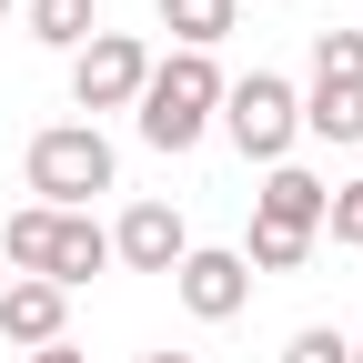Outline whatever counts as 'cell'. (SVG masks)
I'll return each mask as SVG.
<instances>
[{
  "label": "cell",
  "mask_w": 363,
  "mask_h": 363,
  "mask_svg": "<svg viewBox=\"0 0 363 363\" xmlns=\"http://www.w3.org/2000/svg\"><path fill=\"white\" fill-rule=\"evenodd\" d=\"M323 202H333V182H313L303 162H272L262 192H252V222H272V233H313V242H323Z\"/></svg>",
  "instance_id": "ba28073f"
},
{
  "label": "cell",
  "mask_w": 363,
  "mask_h": 363,
  "mask_svg": "<svg viewBox=\"0 0 363 363\" xmlns=\"http://www.w3.org/2000/svg\"><path fill=\"white\" fill-rule=\"evenodd\" d=\"M30 363H91V353H81V343H40Z\"/></svg>",
  "instance_id": "e0dca14e"
},
{
  "label": "cell",
  "mask_w": 363,
  "mask_h": 363,
  "mask_svg": "<svg viewBox=\"0 0 363 363\" xmlns=\"http://www.w3.org/2000/svg\"><path fill=\"white\" fill-rule=\"evenodd\" d=\"M353 363H363V343H353Z\"/></svg>",
  "instance_id": "ffe728a7"
},
{
  "label": "cell",
  "mask_w": 363,
  "mask_h": 363,
  "mask_svg": "<svg viewBox=\"0 0 363 363\" xmlns=\"http://www.w3.org/2000/svg\"><path fill=\"white\" fill-rule=\"evenodd\" d=\"M142 363H202V353H142Z\"/></svg>",
  "instance_id": "ac0fdd59"
},
{
  "label": "cell",
  "mask_w": 363,
  "mask_h": 363,
  "mask_svg": "<svg viewBox=\"0 0 363 363\" xmlns=\"http://www.w3.org/2000/svg\"><path fill=\"white\" fill-rule=\"evenodd\" d=\"M323 233L363 252V182H333V202H323Z\"/></svg>",
  "instance_id": "2e32d148"
},
{
  "label": "cell",
  "mask_w": 363,
  "mask_h": 363,
  "mask_svg": "<svg viewBox=\"0 0 363 363\" xmlns=\"http://www.w3.org/2000/svg\"><path fill=\"white\" fill-rule=\"evenodd\" d=\"M131 121H142L152 152H192L202 131L222 121V71H212V51H172V61H152V81H142V101H131Z\"/></svg>",
  "instance_id": "7a4b0ae2"
},
{
  "label": "cell",
  "mask_w": 363,
  "mask_h": 363,
  "mask_svg": "<svg viewBox=\"0 0 363 363\" xmlns=\"http://www.w3.org/2000/svg\"><path fill=\"white\" fill-rule=\"evenodd\" d=\"M21 172H30L40 212H91V202L121 182V152L101 142V121H51V131H30Z\"/></svg>",
  "instance_id": "6da1fadb"
},
{
  "label": "cell",
  "mask_w": 363,
  "mask_h": 363,
  "mask_svg": "<svg viewBox=\"0 0 363 363\" xmlns=\"http://www.w3.org/2000/svg\"><path fill=\"white\" fill-rule=\"evenodd\" d=\"M313 81H363V30H313Z\"/></svg>",
  "instance_id": "5bb4252c"
},
{
  "label": "cell",
  "mask_w": 363,
  "mask_h": 363,
  "mask_svg": "<svg viewBox=\"0 0 363 363\" xmlns=\"http://www.w3.org/2000/svg\"><path fill=\"white\" fill-rule=\"evenodd\" d=\"M283 363H353V333H333V323H303V333L283 343Z\"/></svg>",
  "instance_id": "9a60e30c"
},
{
  "label": "cell",
  "mask_w": 363,
  "mask_h": 363,
  "mask_svg": "<svg viewBox=\"0 0 363 363\" xmlns=\"http://www.w3.org/2000/svg\"><path fill=\"white\" fill-rule=\"evenodd\" d=\"M303 262H313V233H272V222H252L242 272H303Z\"/></svg>",
  "instance_id": "4fadbf2b"
},
{
  "label": "cell",
  "mask_w": 363,
  "mask_h": 363,
  "mask_svg": "<svg viewBox=\"0 0 363 363\" xmlns=\"http://www.w3.org/2000/svg\"><path fill=\"white\" fill-rule=\"evenodd\" d=\"M182 252H192V233H182L172 202H131V212L111 222V262H131V272H172Z\"/></svg>",
  "instance_id": "52a82bcc"
},
{
  "label": "cell",
  "mask_w": 363,
  "mask_h": 363,
  "mask_svg": "<svg viewBox=\"0 0 363 363\" xmlns=\"http://www.w3.org/2000/svg\"><path fill=\"white\" fill-rule=\"evenodd\" d=\"M303 131L313 142H363V81H313L303 91Z\"/></svg>",
  "instance_id": "8fae6325"
},
{
  "label": "cell",
  "mask_w": 363,
  "mask_h": 363,
  "mask_svg": "<svg viewBox=\"0 0 363 363\" xmlns=\"http://www.w3.org/2000/svg\"><path fill=\"white\" fill-rule=\"evenodd\" d=\"M152 11L172 30V51H212V40L242 30V0H152Z\"/></svg>",
  "instance_id": "30bf717a"
},
{
  "label": "cell",
  "mask_w": 363,
  "mask_h": 363,
  "mask_svg": "<svg viewBox=\"0 0 363 363\" xmlns=\"http://www.w3.org/2000/svg\"><path fill=\"white\" fill-rule=\"evenodd\" d=\"M91 272H111V233H101L91 212H51V242H40V283L81 293Z\"/></svg>",
  "instance_id": "9c48e42d"
},
{
  "label": "cell",
  "mask_w": 363,
  "mask_h": 363,
  "mask_svg": "<svg viewBox=\"0 0 363 363\" xmlns=\"http://www.w3.org/2000/svg\"><path fill=\"white\" fill-rule=\"evenodd\" d=\"M0 21H11V0H0Z\"/></svg>",
  "instance_id": "d6986e66"
},
{
  "label": "cell",
  "mask_w": 363,
  "mask_h": 363,
  "mask_svg": "<svg viewBox=\"0 0 363 363\" xmlns=\"http://www.w3.org/2000/svg\"><path fill=\"white\" fill-rule=\"evenodd\" d=\"M142 81H152V40L142 30H91L71 51V101L81 111H131Z\"/></svg>",
  "instance_id": "277c9868"
},
{
  "label": "cell",
  "mask_w": 363,
  "mask_h": 363,
  "mask_svg": "<svg viewBox=\"0 0 363 363\" xmlns=\"http://www.w3.org/2000/svg\"><path fill=\"white\" fill-rule=\"evenodd\" d=\"M30 40H51V51H81L91 30H101V0H21Z\"/></svg>",
  "instance_id": "7c38bea8"
},
{
  "label": "cell",
  "mask_w": 363,
  "mask_h": 363,
  "mask_svg": "<svg viewBox=\"0 0 363 363\" xmlns=\"http://www.w3.org/2000/svg\"><path fill=\"white\" fill-rule=\"evenodd\" d=\"M172 293H182V313H192V323H233V313L252 303V272H242L233 242H192V252L172 262Z\"/></svg>",
  "instance_id": "5b68a950"
},
{
  "label": "cell",
  "mask_w": 363,
  "mask_h": 363,
  "mask_svg": "<svg viewBox=\"0 0 363 363\" xmlns=\"http://www.w3.org/2000/svg\"><path fill=\"white\" fill-rule=\"evenodd\" d=\"M0 343H21V353L71 343V293H61V283H30V272H11V283H0Z\"/></svg>",
  "instance_id": "8992f818"
},
{
  "label": "cell",
  "mask_w": 363,
  "mask_h": 363,
  "mask_svg": "<svg viewBox=\"0 0 363 363\" xmlns=\"http://www.w3.org/2000/svg\"><path fill=\"white\" fill-rule=\"evenodd\" d=\"M222 131H233V152L242 162H293V142H303V91L283 81V71H242V81H222Z\"/></svg>",
  "instance_id": "3957f363"
}]
</instances>
